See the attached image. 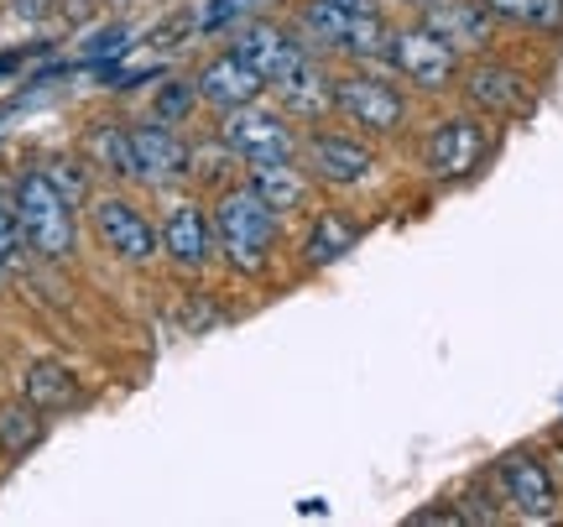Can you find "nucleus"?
<instances>
[{"label":"nucleus","mask_w":563,"mask_h":527,"mask_svg":"<svg viewBox=\"0 0 563 527\" xmlns=\"http://www.w3.org/2000/svg\"><path fill=\"white\" fill-rule=\"evenodd\" d=\"M334 110L365 136H391L407 121V95L371 68H350L334 79Z\"/></svg>","instance_id":"nucleus-4"},{"label":"nucleus","mask_w":563,"mask_h":527,"mask_svg":"<svg viewBox=\"0 0 563 527\" xmlns=\"http://www.w3.org/2000/svg\"><path fill=\"white\" fill-rule=\"evenodd\" d=\"M485 11L496 21L532 26V32H559L563 26V0H485Z\"/></svg>","instance_id":"nucleus-22"},{"label":"nucleus","mask_w":563,"mask_h":527,"mask_svg":"<svg viewBox=\"0 0 563 527\" xmlns=\"http://www.w3.org/2000/svg\"><path fill=\"white\" fill-rule=\"evenodd\" d=\"M235 47H241L245 58L262 68V79H266V84L277 79V74H287V68H292V63H298L302 53H308V47H302V42L292 37V32H282L277 21H251V26H241Z\"/></svg>","instance_id":"nucleus-17"},{"label":"nucleus","mask_w":563,"mask_h":527,"mask_svg":"<svg viewBox=\"0 0 563 527\" xmlns=\"http://www.w3.org/2000/svg\"><path fill=\"white\" fill-rule=\"evenodd\" d=\"M407 6H428V0H407Z\"/></svg>","instance_id":"nucleus-27"},{"label":"nucleus","mask_w":563,"mask_h":527,"mask_svg":"<svg viewBox=\"0 0 563 527\" xmlns=\"http://www.w3.org/2000/svg\"><path fill=\"white\" fill-rule=\"evenodd\" d=\"M16 194V215L21 230H26V245L42 262H68L74 256V204L63 199V188L47 173H21V183L11 188Z\"/></svg>","instance_id":"nucleus-2"},{"label":"nucleus","mask_w":563,"mask_h":527,"mask_svg":"<svg viewBox=\"0 0 563 527\" xmlns=\"http://www.w3.org/2000/svg\"><path fill=\"white\" fill-rule=\"evenodd\" d=\"M131 142H136V183H152V188H173V183L194 178V152L167 121H141L131 125Z\"/></svg>","instance_id":"nucleus-13"},{"label":"nucleus","mask_w":563,"mask_h":527,"mask_svg":"<svg viewBox=\"0 0 563 527\" xmlns=\"http://www.w3.org/2000/svg\"><path fill=\"white\" fill-rule=\"evenodd\" d=\"M302 32L344 58H386V42H391L382 11H344L329 0H302Z\"/></svg>","instance_id":"nucleus-5"},{"label":"nucleus","mask_w":563,"mask_h":527,"mask_svg":"<svg viewBox=\"0 0 563 527\" xmlns=\"http://www.w3.org/2000/svg\"><path fill=\"white\" fill-rule=\"evenodd\" d=\"M26 256H32V245H26V230H21L16 194H0V262H5V272H16Z\"/></svg>","instance_id":"nucleus-24"},{"label":"nucleus","mask_w":563,"mask_h":527,"mask_svg":"<svg viewBox=\"0 0 563 527\" xmlns=\"http://www.w3.org/2000/svg\"><path fill=\"white\" fill-rule=\"evenodd\" d=\"M209 215H214V235H220L224 262L235 272H266L272 245H277V209L251 183H241V188H224Z\"/></svg>","instance_id":"nucleus-1"},{"label":"nucleus","mask_w":563,"mask_h":527,"mask_svg":"<svg viewBox=\"0 0 563 527\" xmlns=\"http://www.w3.org/2000/svg\"><path fill=\"white\" fill-rule=\"evenodd\" d=\"M89 224H95L100 245L115 256V262L146 266V262H157V256H162V230L146 220L131 199H121V194H104V199H95Z\"/></svg>","instance_id":"nucleus-6"},{"label":"nucleus","mask_w":563,"mask_h":527,"mask_svg":"<svg viewBox=\"0 0 563 527\" xmlns=\"http://www.w3.org/2000/svg\"><path fill=\"white\" fill-rule=\"evenodd\" d=\"M58 6H63V0H11V11H16L21 21H47V17H58Z\"/></svg>","instance_id":"nucleus-25"},{"label":"nucleus","mask_w":563,"mask_h":527,"mask_svg":"<svg viewBox=\"0 0 563 527\" xmlns=\"http://www.w3.org/2000/svg\"><path fill=\"white\" fill-rule=\"evenodd\" d=\"M361 241V224L334 215V209H323L319 220L308 224V235H302V262L308 266H334L340 256H350Z\"/></svg>","instance_id":"nucleus-19"},{"label":"nucleus","mask_w":563,"mask_h":527,"mask_svg":"<svg viewBox=\"0 0 563 527\" xmlns=\"http://www.w3.org/2000/svg\"><path fill=\"white\" fill-rule=\"evenodd\" d=\"M464 100L475 105L481 116H496V121H511L532 105V84H527L522 68H511L501 58H481L464 68Z\"/></svg>","instance_id":"nucleus-12"},{"label":"nucleus","mask_w":563,"mask_h":527,"mask_svg":"<svg viewBox=\"0 0 563 527\" xmlns=\"http://www.w3.org/2000/svg\"><path fill=\"white\" fill-rule=\"evenodd\" d=\"M162 256L178 262L183 272H203L220 256V235H214V215L194 199H178L162 220Z\"/></svg>","instance_id":"nucleus-11"},{"label":"nucleus","mask_w":563,"mask_h":527,"mask_svg":"<svg viewBox=\"0 0 563 527\" xmlns=\"http://www.w3.org/2000/svg\"><path fill=\"white\" fill-rule=\"evenodd\" d=\"M194 89H199V100H209L214 110H235V105L262 100V95H266V79H262V68L245 58L241 47H224L220 58H209L199 68Z\"/></svg>","instance_id":"nucleus-14"},{"label":"nucleus","mask_w":563,"mask_h":527,"mask_svg":"<svg viewBox=\"0 0 563 527\" xmlns=\"http://www.w3.org/2000/svg\"><path fill=\"white\" fill-rule=\"evenodd\" d=\"M422 26L439 32L454 53H485L496 37V17L485 11V0H428Z\"/></svg>","instance_id":"nucleus-15"},{"label":"nucleus","mask_w":563,"mask_h":527,"mask_svg":"<svg viewBox=\"0 0 563 527\" xmlns=\"http://www.w3.org/2000/svg\"><path fill=\"white\" fill-rule=\"evenodd\" d=\"M386 63L402 74L407 84H418L428 95H439L449 84L460 79V53L439 37V32H428V26H402V32H391L386 42Z\"/></svg>","instance_id":"nucleus-7"},{"label":"nucleus","mask_w":563,"mask_h":527,"mask_svg":"<svg viewBox=\"0 0 563 527\" xmlns=\"http://www.w3.org/2000/svg\"><path fill=\"white\" fill-rule=\"evenodd\" d=\"M37 439H42V407H32L26 397L0 407V449L5 454H26Z\"/></svg>","instance_id":"nucleus-23"},{"label":"nucleus","mask_w":563,"mask_h":527,"mask_svg":"<svg viewBox=\"0 0 563 527\" xmlns=\"http://www.w3.org/2000/svg\"><path fill=\"white\" fill-rule=\"evenodd\" d=\"M0 277H5V262H0Z\"/></svg>","instance_id":"nucleus-28"},{"label":"nucleus","mask_w":563,"mask_h":527,"mask_svg":"<svg viewBox=\"0 0 563 527\" xmlns=\"http://www.w3.org/2000/svg\"><path fill=\"white\" fill-rule=\"evenodd\" d=\"M89 157H95V167L110 173V178H136L131 125H95V131H89Z\"/></svg>","instance_id":"nucleus-21"},{"label":"nucleus","mask_w":563,"mask_h":527,"mask_svg":"<svg viewBox=\"0 0 563 527\" xmlns=\"http://www.w3.org/2000/svg\"><path fill=\"white\" fill-rule=\"evenodd\" d=\"M485 152H490V131H485L481 116H449L428 131L422 163L439 183H464L485 163Z\"/></svg>","instance_id":"nucleus-9"},{"label":"nucleus","mask_w":563,"mask_h":527,"mask_svg":"<svg viewBox=\"0 0 563 527\" xmlns=\"http://www.w3.org/2000/svg\"><path fill=\"white\" fill-rule=\"evenodd\" d=\"M21 397L42 413H63V407L79 397V382H74V371L58 361H37L26 365V382H21Z\"/></svg>","instance_id":"nucleus-20"},{"label":"nucleus","mask_w":563,"mask_h":527,"mask_svg":"<svg viewBox=\"0 0 563 527\" xmlns=\"http://www.w3.org/2000/svg\"><path fill=\"white\" fill-rule=\"evenodd\" d=\"M329 6H344V11H376V0H329Z\"/></svg>","instance_id":"nucleus-26"},{"label":"nucleus","mask_w":563,"mask_h":527,"mask_svg":"<svg viewBox=\"0 0 563 527\" xmlns=\"http://www.w3.org/2000/svg\"><path fill=\"white\" fill-rule=\"evenodd\" d=\"M220 142H224V152L241 157V163H287V157H298L302 136L292 131V116H287V110H266L262 100H251V105L224 110Z\"/></svg>","instance_id":"nucleus-3"},{"label":"nucleus","mask_w":563,"mask_h":527,"mask_svg":"<svg viewBox=\"0 0 563 527\" xmlns=\"http://www.w3.org/2000/svg\"><path fill=\"white\" fill-rule=\"evenodd\" d=\"M251 173H245V183L262 194L277 215H292V209H302L308 204V167L298 163V157H287V163H245Z\"/></svg>","instance_id":"nucleus-18"},{"label":"nucleus","mask_w":563,"mask_h":527,"mask_svg":"<svg viewBox=\"0 0 563 527\" xmlns=\"http://www.w3.org/2000/svg\"><path fill=\"white\" fill-rule=\"evenodd\" d=\"M496 491H501L506 512H517L522 523H553L559 517V486H553V470L527 454V449H511L496 460Z\"/></svg>","instance_id":"nucleus-8"},{"label":"nucleus","mask_w":563,"mask_h":527,"mask_svg":"<svg viewBox=\"0 0 563 527\" xmlns=\"http://www.w3.org/2000/svg\"><path fill=\"white\" fill-rule=\"evenodd\" d=\"M266 89H277V100L287 116H302V121H313V116H329L334 110V79L323 74V63L313 53H302L287 74L266 84Z\"/></svg>","instance_id":"nucleus-16"},{"label":"nucleus","mask_w":563,"mask_h":527,"mask_svg":"<svg viewBox=\"0 0 563 527\" xmlns=\"http://www.w3.org/2000/svg\"><path fill=\"white\" fill-rule=\"evenodd\" d=\"M298 163L308 167L313 183H329V188H355L376 173V152L361 142V136H344V131H308L298 146Z\"/></svg>","instance_id":"nucleus-10"}]
</instances>
